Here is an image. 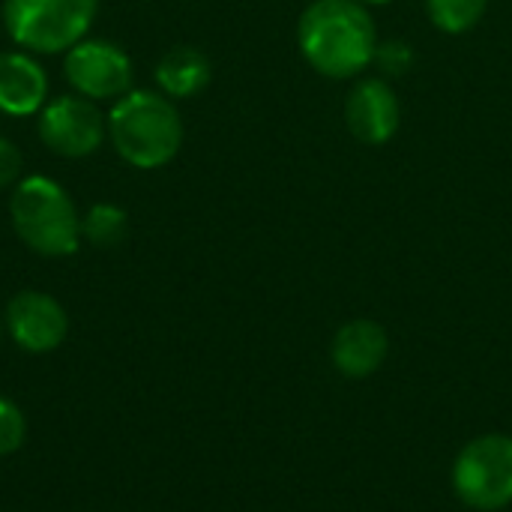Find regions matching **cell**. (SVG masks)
<instances>
[{
	"mask_svg": "<svg viewBox=\"0 0 512 512\" xmlns=\"http://www.w3.org/2000/svg\"><path fill=\"white\" fill-rule=\"evenodd\" d=\"M306 63L327 78H354L375 60V18L360 0H315L297 24Z\"/></svg>",
	"mask_w": 512,
	"mask_h": 512,
	"instance_id": "1",
	"label": "cell"
},
{
	"mask_svg": "<svg viewBox=\"0 0 512 512\" xmlns=\"http://www.w3.org/2000/svg\"><path fill=\"white\" fill-rule=\"evenodd\" d=\"M108 135L123 162L141 171H153L180 153L183 120L165 93L129 90L108 111Z\"/></svg>",
	"mask_w": 512,
	"mask_h": 512,
	"instance_id": "2",
	"label": "cell"
},
{
	"mask_svg": "<svg viewBox=\"0 0 512 512\" xmlns=\"http://www.w3.org/2000/svg\"><path fill=\"white\" fill-rule=\"evenodd\" d=\"M9 216L21 243L39 255L63 258L81 246V216L69 192L51 177H24L9 198Z\"/></svg>",
	"mask_w": 512,
	"mask_h": 512,
	"instance_id": "3",
	"label": "cell"
},
{
	"mask_svg": "<svg viewBox=\"0 0 512 512\" xmlns=\"http://www.w3.org/2000/svg\"><path fill=\"white\" fill-rule=\"evenodd\" d=\"M99 0H3V24L21 48L60 54L84 39Z\"/></svg>",
	"mask_w": 512,
	"mask_h": 512,
	"instance_id": "4",
	"label": "cell"
},
{
	"mask_svg": "<svg viewBox=\"0 0 512 512\" xmlns=\"http://www.w3.org/2000/svg\"><path fill=\"white\" fill-rule=\"evenodd\" d=\"M453 489L474 512L504 510L512 504V438L483 435L465 444L453 462Z\"/></svg>",
	"mask_w": 512,
	"mask_h": 512,
	"instance_id": "5",
	"label": "cell"
},
{
	"mask_svg": "<svg viewBox=\"0 0 512 512\" xmlns=\"http://www.w3.org/2000/svg\"><path fill=\"white\" fill-rule=\"evenodd\" d=\"M108 135V117L87 96H57L39 111V138L48 150L66 159H81L99 150Z\"/></svg>",
	"mask_w": 512,
	"mask_h": 512,
	"instance_id": "6",
	"label": "cell"
},
{
	"mask_svg": "<svg viewBox=\"0 0 512 512\" xmlns=\"http://www.w3.org/2000/svg\"><path fill=\"white\" fill-rule=\"evenodd\" d=\"M66 81L78 96L93 102L120 99L132 90V60L108 39H81L66 51Z\"/></svg>",
	"mask_w": 512,
	"mask_h": 512,
	"instance_id": "7",
	"label": "cell"
},
{
	"mask_svg": "<svg viewBox=\"0 0 512 512\" xmlns=\"http://www.w3.org/2000/svg\"><path fill=\"white\" fill-rule=\"evenodd\" d=\"M6 330L30 354H45L54 351L66 333H69V318L66 309L42 291H21L9 300L6 306Z\"/></svg>",
	"mask_w": 512,
	"mask_h": 512,
	"instance_id": "8",
	"label": "cell"
},
{
	"mask_svg": "<svg viewBox=\"0 0 512 512\" xmlns=\"http://www.w3.org/2000/svg\"><path fill=\"white\" fill-rule=\"evenodd\" d=\"M399 120L402 108L396 90L384 78H363L345 102V123L363 144H387L396 135Z\"/></svg>",
	"mask_w": 512,
	"mask_h": 512,
	"instance_id": "9",
	"label": "cell"
},
{
	"mask_svg": "<svg viewBox=\"0 0 512 512\" xmlns=\"http://www.w3.org/2000/svg\"><path fill=\"white\" fill-rule=\"evenodd\" d=\"M387 354H390V336L378 321H369V318H357L339 327L330 345L333 366L345 378L375 375L384 366Z\"/></svg>",
	"mask_w": 512,
	"mask_h": 512,
	"instance_id": "10",
	"label": "cell"
},
{
	"mask_svg": "<svg viewBox=\"0 0 512 512\" xmlns=\"http://www.w3.org/2000/svg\"><path fill=\"white\" fill-rule=\"evenodd\" d=\"M48 96L45 69L24 51H0V111L12 117L39 114Z\"/></svg>",
	"mask_w": 512,
	"mask_h": 512,
	"instance_id": "11",
	"label": "cell"
},
{
	"mask_svg": "<svg viewBox=\"0 0 512 512\" xmlns=\"http://www.w3.org/2000/svg\"><path fill=\"white\" fill-rule=\"evenodd\" d=\"M210 75V57L192 45H177L156 63V84L168 99H189L201 93L210 84Z\"/></svg>",
	"mask_w": 512,
	"mask_h": 512,
	"instance_id": "12",
	"label": "cell"
},
{
	"mask_svg": "<svg viewBox=\"0 0 512 512\" xmlns=\"http://www.w3.org/2000/svg\"><path fill=\"white\" fill-rule=\"evenodd\" d=\"M129 231V219L126 210L117 204H93L84 216H81V240L99 246V249H111L117 243L126 240Z\"/></svg>",
	"mask_w": 512,
	"mask_h": 512,
	"instance_id": "13",
	"label": "cell"
},
{
	"mask_svg": "<svg viewBox=\"0 0 512 512\" xmlns=\"http://www.w3.org/2000/svg\"><path fill=\"white\" fill-rule=\"evenodd\" d=\"M489 9V0H426V12L432 24L444 33H468L474 30Z\"/></svg>",
	"mask_w": 512,
	"mask_h": 512,
	"instance_id": "14",
	"label": "cell"
},
{
	"mask_svg": "<svg viewBox=\"0 0 512 512\" xmlns=\"http://www.w3.org/2000/svg\"><path fill=\"white\" fill-rule=\"evenodd\" d=\"M414 48L405 42V39H387V42H378V48H375V66L384 72V75H390V78H399V75H405V72H411V66H414Z\"/></svg>",
	"mask_w": 512,
	"mask_h": 512,
	"instance_id": "15",
	"label": "cell"
},
{
	"mask_svg": "<svg viewBox=\"0 0 512 512\" xmlns=\"http://www.w3.org/2000/svg\"><path fill=\"white\" fill-rule=\"evenodd\" d=\"M24 435H27V423L21 408L12 399L0 396V456L15 453L24 444Z\"/></svg>",
	"mask_w": 512,
	"mask_h": 512,
	"instance_id": "16",
	"label": "cell"
},
{
	"mask_svg": "<svg viewBox=\"0 0 512 512\" xmlns=\"http://www.w3.org/2000/svg\"><path fill=\"white\" fill-rule=\"evenodd\" d=\"M21 165H24L21 150H18L9 138H3V135H0V189L18 180Z\"/></svg>",
	"mask_w": 512,
	"mask_h": 512,
	"instance_id": "17",
	"label": "cell"
},
{
	"mask_svg": "<svg viewBox=\"0 0 512 512\" xmlns=\"http://www.w3.org/2000/svg\"><path fill=\"white\" fill-rule=\"evenodd\" d=\"M360 3H366V6H384V3H390V0H360Z\"/></svg>",
	"mask_w": 512,
	"mask_h": 512,
	"instance_id": "18",
	"label": "cell"
},
{
	"mask_svg": "<svg viewBox=\"0 0 512 512\" xmlns=\"http://www.w3.org/2000/svg\"><path fill=\"white\" fill-rule=\"evenodd\" d=\"M0 333H3V324H0Z\"/></svg>",
	"mask_w": 512,
	"mask_h": 512,
	"instance_id": "19",
	"label": "cell"
}]
</instances>
